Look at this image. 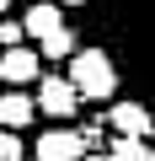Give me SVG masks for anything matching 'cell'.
Masks as SVG:
<instances>
[{
  "label": "cell",
  "mask_w": 155,
  "mask_h": 161,
  "mask_svg": "<svg viewBox=\"0 0 155 161\" xmlns=\"http://www.w3.org/2000/svg\"><path fill=\"white\" fill-rule=\"evenodd\" d=\"M107 161H112V156H107Z\"/></svg>",
  "instance_id": "obj_15"
},
{
  "label": "cell",
  "mask_w": 155,
  "mask_h": 161,
  "mask_svg": "<svg viewBox=\"0 0 155 161\" xmlns=\"http://www.w3.org/2000/svg\"><path fill=\"white\" fill-rule=\"evenodd\" d=\"M38 161H86V134L80 129H48L38 140Z\"/></svg>",
  "instance_id": "obj_3"
},
{
  "label": "cell",
  "mask_w": 155,
  "mask_h": 161,
  "mask_svg": "<svg viewBox=\"0 0 155 161\" xmlns=\"http://www.w3.org/2000/svg\"><path fill=\"white\" fill-rule=\"evenodd\" d=\"M112 129H118V134H150V113H144L139 102H118V108H112Z\"/></svg>",
  "instance_id": "obj_7"
},
{
  "label": "cell",
  "mask_w": 155,
  "mask_h": 161,
  "mask_svg": "<svg viewBox=\"0 0 155 161\" xmlns=\"http://www.w3.org/2000/svg\"><path fill=\"white\" fill-rule=\"evenodd\" d=\"M38 113H48V118H75V108H80V92L70 86V80H59V75H48V80H38Z\"/></svg>",
  "instance_id": "obj_2"
},
{
  "label": "cell",
  "mask_w": 155,
  "mask_h": 161,
  "mask_svg": "<svg viewBox=\"0 0 155 161\" xmlns=\"http://www.w3.org/2000/svg\"><path fill=\"white\" fill-rule=\"evenodd\" d=\"M43 54H48V59H70V54H75V32H70V27L48 32V38H43Z\"/></svg>",
  "instance_id": "obj_9"
},
{
  "label": "cell",
  "mask_w": 155,
  "mask_h": 161,
  "mask_svg": "<svg viewBox=\"0 0 155 161\" xmlns=\"http://www.w3.org/2000/svg\"><path fill=\"white\" fill-rule=\"evenodd\" d=\"M112 161H150V150H144V134H118V145H112Z\"/></svg>",
  "instance_id": "obj_8"
},
{
  "label": "cell",
  "mask_w": 155,
  "mask_h": 161,
  "mask_svg": "<svg viewBox=\"0 0 155 161\" xmlns=\"http://www.w3.org/2000/svg\"><path fill=\"white\" fill-rule=\"evenodd\" d=\"M0 161H22V140H16V129H0Z\"/></svg>",
  "instance_id": "obj_10"
},
{
  "label": "cell",
  "mask_w": 155,
  "mask_h": 161,
  "mask_svg": "<svg viewBox=\"0 0 155 161\" xmlns=\"http://www.w3.org/2000/svg\"><path fill=\"white\" fill-rule=\"evenodd\" d=\"M64 22H59V0H54V6H48V0H32V6H27V16H22V32H32L38 43L48 38V32H59Z\"/></svg>",
  "instance_id": "obj_5"
},
{
  "label": "cell",
  "mask_w": 155,
  "mask_h": 161,
  "mask_svg": "<svg viewBox=\"0 0 155 161\" xmlns=\"http://www.w3.org/2000/svg\"><path fill=\"white\" fill-rule=\"evenodd\" d=\"M0 43H6V48L22 43V22H0Z\"/></svg>",
  "instance_id": "obj_11"
},
{
  "label": "cell",
  "mask_w": 155,
  "mask_h": 161,
  "mask_svg": "<svg viewBox=\"0 0 155 161\" xmlns=\"http://www.w3.org/2000/svg\"><path fill=\"white\" fill-rule=\"evenodd\" d=\"M59 6H80V0H59Z\"/></svg>",
  "instance_id": "obj_12"
},
{
  "label": "cell",
  "mask_w": 155,
  "mask_h": 161,
  "mask_svg": "<svg viewBox=\"0 0 155 161\" xmlns=\"http://www.w3.org/2000/svg\"><path fill=\"white\" fill-rule=\"evenodd\" d=\"M32 113H38V102H32V97H22V86L0 97V129H27V124H32Z\"/></svg>",
  "instance_id": "obj_6"
},
{
  "label": "cell",
  "mask_w": 155,
  "mask_h": 161,
  "mask_svg": "<svg viewBox=\"0 0 155 161\" xmlns=\"http://www.w3.org/2000/svg\"><path fill=\"white\" fill-rule=\"evenodd\" d=\"M0 86H6V75H0Z\"/></svg>",
  "instance_id": "obj_14"
},
{
  "label": "cell",
  "mask_w": 155,
  "mask_h": 161,
  "mask_svg": "<svg viewBox=\"0 0 155 161\" xmlns=\"http://www.w3.org/2000/svg\"><path fill=\"white\" fill-rule=\"evenodd\" d=\"M38 59H43V54L11 43V54H0V75H6V86H27V80H38Z\"/></svg>",
  "instance_id": "obj_4"
},
{
  "label": "cell",
  "mask_w": 155,
  "mask_h": 161,
  "mask_svg": "<svg viewBox=\"0 0 155 161\" xmlns=\"http://www.w3.org/2000/svg\"><path fill=\"white\" fill-rule=\"evenodd\" d=\"M6 6H11V0H0V11H6Z\"/></svg>",
  "instance_id": "obj_13"
},
{
  "label": "cell",
  "mask_w": 155,
  "mask_h": 161,
  "mask_svg": "<svg viewBox=\"0 0 155 161\" xmlns=\"http://www.w3.org/2000/svg\"><path fill=\"white\" fill-rule=\"evenodd\" d=\"M70 86L80 92V102H86V97L102 102V97L118 92V70H112V59H107L102 48H75V54H70Z\"/></svg>",
  "instance_id": "obj_1"
}]
</instances>
